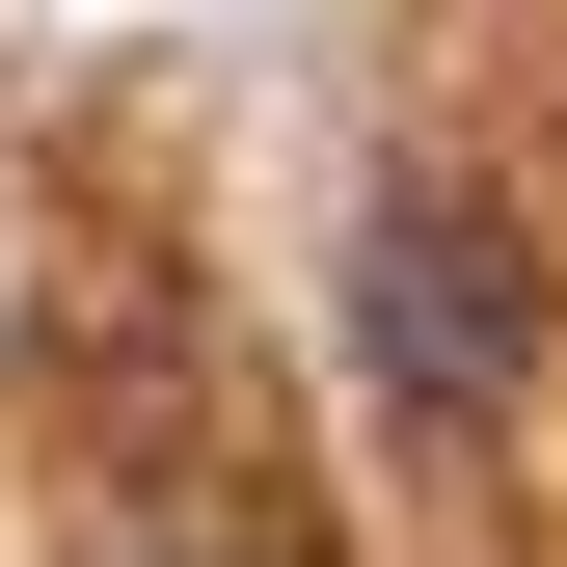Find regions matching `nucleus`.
Segmentation results:
<instances>
[{
  "mask_svg": "<svg viewBox=\"0 0 567 567\" xmlns=\"http://www.w3.org/2000/svg\"><path fill=\"white\" fill-rule=\"evenodd\" d=\"M351 351H379V405H433V433H486V405L540 379V270L486 189H379V244H351Z\"/></svg>",
  "mask_w": 567,
  "mask_h": 567,
  "instance_id": "nucleus-1",
  "label": "nucleus"
}]
</instances>
